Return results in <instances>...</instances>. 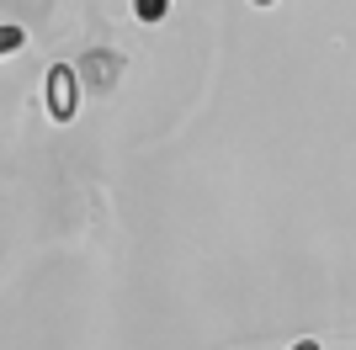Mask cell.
I'll return each mask as SVG.
<instances>
[{"instance_id": "277c9868", "label": "cell", "mask_w": 356, "mask_h": 350, "mask_svg": "<svg viewBox=\"0 0 356 350\" xmlns=\"http://www.w3.org/2000/svg\"><path fill=\"white\" fill-rule=\"evenodd\" d=\"M293 350H319V340H298V345Z\"/></svg>"}, {"instance_id": "7a4b0ae2", "label": "cell", "mask_w": 356, "mask_h": 350, "mask_svg": "<svg viewBox=\"0 0 356 350\" xmlns=\"http://www.w3.org/2000/svg\"><path fill=\"white\" fill-rule=\"evenodd\" d=\"M134 11H138L144 27H160L165 16H170V0H134Z\"/></svg>"}, {"instance_id": "5b68a950", "label": "cell", "mask_w": 356, "mask_h": 350, "mask_svg": "<svg viewBox=\"0 0 356 350\" xmlns=\"http://www.w3.org/2000/svg\"><path fill=\"white\" fill-rule=\"evenodd\" d=\"M255 6H271V0H255Z\"/></svg>"}, {"instance_id": "6da1fadb", "label": "cell", "mask_w": 356, "mask_h": 350, "mask_svg": "<svg viewBox=\"0 0 356 350\" xmlns=\"http://www.w3.org/2000/svg\"><path fill=\"white\" fill-rule=\"evenodd\" d=\"M43 101H48V117H54L59 128L80 117V80H74V69H70V64H54V69H48Z\"/></svg>"}, {"instance_id": "3957f363", "label": "cell", "mask_w": 356, "mask_h": 350, "mask_svg": "<svg viewBox=\"0 0 356 350\" xmlns=\"http://www.w3.org/2000/svg\"><path fill=\"white\" fill-rule=\"evenodd\" d=\"M22 43H27V32H22V27H0V53H16Z\"/></svg>"}]
</instances>
